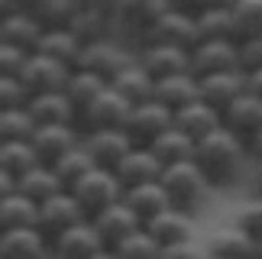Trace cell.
Listing matches in <instances>:
<instances>
[{"label": "cell", "instance_id": "obj_1", "mask_svg": "<svg viewBox=\"0 0 262 259\" xmlns=\"http://www.w3.org/2000/svg\"><path fill=\"white\" fill-rule=\"evenodd\" d=\"M194 162L214 188H230L233 182H239V175H243V168L249 162V153L243 139L220 126L198 143Z\"/></svg>", "mask_w": 262, "mask_h": 259}, {"label": "cell", "instance_id": "obj_2", "mask_svg": "<svg viewBox=\"0 0 262 259\" xmlns=\"http://www.w3.org/2000/svg\"><path fill=\"white\" fill-rule=\"evenodd\" d=\"M162 188L168 195V204L181 214L194 217L201 207L207 204L214 185L207 182V175L198 168V162H181V165H168L162 172Z\"/></svg>", "mask_w": 262, "mask_h": 259}, {"label": "cell", "instance_id": "obj_3", "mask_svg": "<svg viewBox=\"0 0 262 259\" xmlns=\"http://www.w3.org/2000/svg\"><path fill=\"white\" fill-rule=\"evenodd\" d=\"M123 185L110 168H91V172L72 188V198L78 201V207L84 211L88 221H94L97 214H104L107 207H114L123 201Z\"/></svg>", "mask_w": 262, "mask_h": 259}, {"label": "cell", "instance_id": "obj_4", "mask_svg": "<svg viewBox=\"0 0 262 259\" xmlns=\"http://www.w3.org/2000/svg\"><path fill=\"white\" fill-rule=\"evenodd\" d=\"M172 126H175V114L168 111V107H162L159 101H149V104L133 107L123 133L129 136V143L136 149H152Z\"/></svg>", "mask_w": 262, "mask_h": 259}, {"label": "cell", "instance_id": "obj_5", "mask_svg": "<svg viewBox=\"0 0 262 259\" xmlns=\"http://www.w3.org/2000/svg\"><path fill=\"white\" fill-rule=\"evenodd\" d=\"M168 10H172V0H123L114 26L123 29L129 39H136V42L143 46Z\"/></svg>", "mask_w": 262, "mask_h": 259}, {"label": "cell", "instance_id": "obj_6", "mask_svg": "<svg viewBox=\"0 0 262 259\" xmlns=\"http://www.w3.org/2000/svg\"><path fill=\"white\" fill-rule=\"evenodd\" d=\"M88 217L84 211L78 207V201L72 198V191H62L58 198H52V201L39 204V214H36V230L46 236L49 243H55L62 233H68L72 227L84 224Z\"/></svg>", "mask_w": 262, "mask_h": 259}, {"label": "cell", "instance_id": "obj_7", "mask_svg": "<svg viewBox=\"0 0 262 259\" xmlns=\"http://www.w3.org/2000/svg\"><path fill=\"white\" fill-rule=\"evenodd\" d=\"M136 62L149 78H156V81L191 72V52L175 49V46H162V42H143L136 49Z\"/></svg>", "mask_w": 262, "mask_h": 259}, {"label": "cell", "instance_id": "obj_8", "mask_svg": "<svg viewBox=\"0 0 262 259\" xmlns=\"http://www.w3.org/2000/svg\"><path fill=\"white\" fill-rule=\"evenodd\" d=\"M129 114H133V107H129L114 88H107V91L81 114L78 126H81V133H97V130H126Z\"/></svg>", "mask_w": 262, "mask_h": 259}, {"label": "cell", "instance_id": "obj_9", "mask_svg": "<svg viewBox=\"0 0 262 259\" xmlns=\"http://www.w3.org/2000/svg\"><path fill=\"white\" fill-rule=\"evenodd\" d=\"M68 78H72V68H65L62 62H55V58H46V55L33 52L26 58V68H23V75H19V81H23V88L29 91V97H36V94L65 91Z\"/></svg>", "mask_w": 262, "mask_h": 259}, {"label": "cell", "instance_id": "obj_10", "mask_svg": "<svg viewBox=\"0 0 262 259\" xmlns=\"http://www.w3.org/2000/svg\"><path fill=\"white\" fill-rule=\"evenodd\" d=\"M224 72H239V42H198L191 49L194 78H210Z\"/></svg>", "mask_w": 262, "mask_h": 259}, {"label": "cell", "instance_id": "obj_11", "mask_svg": "<svg viewBox=\"0 0 262 259\" xmlns=\"http://www.w3.org/2000/svg\"><path fill=\"white\" fill-rule=\"evenodd\" d=\"M129 65H136V52H129V49L120 46L117 39H104V42L84 49V62H81V68L100 75L107 84L114 81L117 75H123Z\"/></svg>", "mask_w": 262, "mask_h": 259}, {"label": "cell", "instance_id": "obj_12", "mask_svg": "<svg viewBox=\"0 0 262 259\" xmlns=\"http://www.w3.org/2000/svg\"><path fill=\"white\" fill-rule=\"evenodd\" d=\"M207 253L214 259H262L259 253V240H253L249 233H243L236 224H224V227H214L207 233Z\"/></svg>", "mask_w": 262, "mask_h": 259}, {"label": "cell", "instance_id": "obj_13", "mask_svg": "<svg viewBox=\"0 0 262 259\" xmlns=\"http://www.w3.org/2000/svg\"><path fill=\"white\" fill-rule=\"evenodd\" d=\"M26 111H29V117H33L36 126H78V107L72 104V97H68L65 91L29 97Z\"/></svg>", "mask_w": 262, "mask_h": 259}, {"label": "cell", "instance_id": "obj_14", "mask_svg": "<svg viewBox=\"0 0 262 259\" xmlns=\"http://www.w3.org/2000/svg\"><path fill=\"white\" fill-rule=\"evenodd\" d=\"M81 146L88 149V156L94 159L97 168H110V172H114V168L129 156V149H133V143H129V136L123 133V130H97V133H84Z\"/></svg>", "mask_w": 262, "mask_h": 259}, {"label": "cell", "instance_id": "obj_15", "mask_svg": "<svg viewBox=\"0 0 262 259\" xmlns=\"http://www.w3.org/2000/svg\"><path fill=\"white\" fill-rule=\"evenodd\" d=\"M84 133L78 126H36L33 133V149L42 165H55L62 156L81 146Z\"/></svg>", "mask_w": 262, "mask_h": 259}, {"label": "cell", "instance_id": "obj_16", "mask_svg": "<svg viewBox=\"0 0 262 259\" xmlns=\"http://www.w3.org/2000/svg\"><path fill=\"white\" fill-rule=\"evenodd\" d=\"M162 162L156 159L152 149H129V156L114 168V175L120 178V185H123V191L129 188H139V185H152V182H162Z\"/></svg>", "mask_w": 262, "mask_h": 259}, {"label": "cell", "instance_id": "obj_17", "mask_svg": "<svg viewBox=\"0 0 262 259\" xmlns=\"http://www.w3.org/2000/svg\"><path fill=\"white\" fill-rule=\"evenodd\" d=\"M146 42H162V46H175V49H185V52H191V49L201 42V36H198V19L172 7L162 19H159V26L152 29V36H149Z\"/></svg>", "mask_w": 262, "mask_h": 259}, {"label": "cell", "instance_id": "obj_18", "mask_svg": "<svg viewBox=\"0 0 262 259\" xmlns=\"http://www.w3.org/2000/svg\"><path fill=\"white\" fill-rule=\"evenodd\" d=\"M220 123H224V130H230L233 136H239L243 143H249V139L262 130V101L253 97L249 91L239 94L236 101L220 114Z\"/></svg>", "mask_w": 262, "mask_h": 259}, {"label": "cell", "instance_id": "obj_19", "mask_svg": "<svg viewBox=\"0 0 262 259\" xmlns=\"http://www.w3.org/2000/svg\"><path fill=\"white\" fill-rule=\"evenodd\" d=\"M239 94H246V75L243 72H224V75L198 78V97L204 104H210L217 114H224Z\"/></svg>", "mask_w": 262, "mask_h": 259}, {"label": "cell", "instance_id": "obj_20", "mask_svg": "<svg viewBox=\"0 0 262 259\" xmlns=\"http://www.w3.org/2000/svg\"><path fill=\"white\" fill-rule=\"evenodd\" d=\"M91 224L97 227V233H100V240H104L107 250H117L126 236H133L136 230H143V221H139L123 201L114 204V207H107L104 214H97Z\"/></svg>", "mask_w": 262, "mask_h": 259}, {"label": "cell", "instance_id": "obj_21", "mask_svg": "<svg viewBox=\"0 0 262 259\" xmlns=\"http://www.w3.org/2000/svg\"><path fill=\"white\" fill-rule=\"evenodd\" d=\"M100 250H107V246H104L97 227L91 221L72 227L68 233H62L52 243V256H58V259H94Z\"/></svg>", "mask_w": 262, "mask_h": 259}, {"label": "cell", "instance_id": "obj_22", "mask_svg": "<svg viewBox=\"0 0 262 259\" xmlns=\"http://www.w3.org/2000/svg\"><path fill=\"white\" fill-rule=\"evenodd\" d=\"M42 36H46V29L39 26V19L29 13V10H23V13H16V16L0 19V42L13 46V49H19V52H26V55H33L36 49H39Z\"/></svg>", "mask_w": 262, "mask_h": 259}, {"label": "cell", "instance_id": "obj_23", "mask_svg": "<svg viewBox=\"0 0 262 259\" xmlns=\"http://www.w3.org/2000/svg\"><path fill=\"white\" fill-rule=\"evenodd\" d=\"M146 230L152 233V240L162 246H181V243H191V240H198V230H194V217L191 214H181V211H165L162 217H156L152 224H146Z\"/></svg>", "mask_w": 262, "mask_h": 259}, {"label": "cell", "instance_id": "obj_24", "mask_svg": "<svg viewBox=\"0 0 262 259\" xmlns=\"http://www.w3.org/2000/svg\"><path fill=\"white\" fill-rule=\"evenodd\" d=\"M0 259H52V243L36 227L0 233Z\"/></svg>", "mask_w": 262, "mask_h": 259}, {"label": "cell", "instance_id": "obj_25", "mask_svg": "<svg viewBox=\"0 0 262 259\" xmlns=\"http://www.w3.org/2000/svg\"><path fill=\"white\" fill-rule=\"evenodd\" d=\"M123 204L139 217V221H143V227H146V224H152L156 217H162L165 211H172V204H168V195H165L162 182L129 188V191L123 195Z\"/></svg>", "mask_w": 262, "mask_h": 259}, {"label": "cell", "instance_id": "obj_26", "mask_svg": "<svg viewBox=\"0 0 262 259\" xmlns=\"http://www.w3.org/2000/svg\"><path fill=\"white\" fill-rule=\"evenodd\" d=\"M16 191L23 198H29L33 204H46V201H52V198L62 195L65 185H62V178H58V172L52 165L39 162L36 168H29L23 178H16Z\"/></svg>", "mask_w": 262, "mask_h": 259}, {"label": "cell", "instance_id": "obj_27", "mask_svg": "<svg viewBox=\"0 0 262 259\" xmlns=\"http://www.w3.org/2000/svg\"><path fill=\"white\" fill-rule=\"evenodd\" d=\"M224 123H220V114L214 111L210 104H204L198 97L194 104H188L185 111H178L175 114V130H181L185 136H191L194 143H201L204 136H210L214 130H220Z\"/></svg>", "mask_w": 262, "mask_h": 259}, {"label": "cell", "instance_id": "obj_28", "mask_svg": "<svg viewBox=\"0 0 262 259\" xmlns=\"http://www.w3.org/2000/svg\"><path fill=\"white\" fill-rule=\"evenodd\" d=\"M36 52L46 55V58L62 62L65 68H72V72H75V68H81V62H84V46L75 39L72 29H52V33H46Z\"/></svg>", "mask_w": 262, "mask_h": 259}, {"label": "cell", "instance_id": "obj_29", "mask_svg": "<svg viewBox=\"0 0 262 259\" xmlns=\"http://www.w3.org/2000/svg\"><path fill=\"white\" fill-rule=\"evenodd\" d=\"M156 101L168 107L172 114L185 111L188 104L198 101V78L185 72V75H172V78H162V81H156Z\"/></svg>", "mask_w": 262, "mask_h": 259}, {"label": "cell", "instance_id": "obj_30", "mask_svg": "<svg viewBox=\"0 0 262 259\" xmlns=\"http://www.w3.org/2000/svg\"><path fill=\"white\" fill-rule=\"evenodd\" d=\"M110 88L123 97V101L129 107H139V104H149V101H156V78H149L143 68L136 65H129L123 75H117L114 81H110Z\"/></svg>", "mask_w": 262, "mask_h": 259}, {"label": "cell", "instance_id": "obj_31", "mask_svg": "<svg viewBox=\"0 0 262 259\" xmlns=\"http://www.w3.org/2000/svg\"><path fill=\"white\" fill-rule=\"evenodd\" d=\"M39 204H33L29 198L13 191L10 198L0 201V233H13V230H33L36 227Z\"/></svg>", "mask_w": 262, "mask_h": 259}, {"label": "cell", "instance_id": "obj_32", "mask_svg": "<svg viewBox=\"0 0 262 259\" xmlns=\"http://www.w3.org/2000/svg\"><path fill=\"white\" fill-rule=\"evenodd\" d=\"M107 88H110V84H107L100 75L88 72V68H75L72 78H68V84H65V94L72 97V104L78 107V120H81V114L107 91Z\"/></svg>", "mask_w": 262, "mask_h": 259}, {"label": "cell", "instance_id": "obj_33", "mask_svg": "<svg viewBox=\"0 0 262 259\" xmlns=\"http://www.w3.org/2000/svg\"><path fill=\"white\" fill-rule=\"evenodd\" d=\"M29 13L39 19V26H42L46 33H52V29L72 26L75 16L81 13V7H78V0H33Z\"/></svg>", "mask_w": 262, "mask_h": 259}, {"label": "cell", "instance_id": "obj_34", "mask_svg": "<svg viewBox=\"0 0 262 259\" xmlns=\"http://www.w3.org/2000/svg\"><path fill=\"white\" fill-rule=\"evenodd\" d=\"M198 36H201V42H239V33H236L230 7L224 4L217 10L201 13L198 16Z\"/></svg>", "mask_w": 262, "mask_h": 259}, {"label": "cell", "instance_id": "obj_35", "mask_svg": "<svg viewBox=\"0 0 262 259\" xmlns=\"http://www.w3.org/2000/svg\"><path fill=\"white\" fill-rule=\"evenodd\" d=\"M194 149H198L194 139L185 136L181 130L172 126V130H168V133L152 146V153H156L159 162H162V168H168V165H181V162H194Z\"/></svg>", "mask_w": 262, "mask_h": 259}, {"label": "cell", "instance_id": "obj_36", "mask_svg": "<svg viewBox=\"0 0 262 259\" xmlns=\"http://www.w3.org/2000/svg\"><path fill=\"white\" fill-rule=\"evenodd\" d=\"M68 29L75 33V39H78L84 49H91V46L104 42V39H114V29H117V26L110 23V19H104V16H94V13H88V10H81Z\"/></svg>", "mask_w": 262, "mask_h": 259}, {"label": "cell", "instance_id": "obj_37", "mask_svg": "<svg viewBox=\"0 0 262 259\" xmlns=\"http://www.w3.org/2000/svg\"><path fill=\"white\" fill-rule=\"evenodd\" d=\"M39 165V156L33 149V139L29 143H4L0 146V168L13 178H23L29 168Z\"/></svg>", "mask_w": 262, "mask_h": 259}, {"label": "cell", "instance_id": "obj_38", "mask_svg": "<svg viewBox=\"0 0 262 259\" xmlns=\"http://www.w3.org/2000/svg\"><path fill=\"white\" fill-rule=\"evenodd\" d=\"M239 39L262 36V0H227Z\"/></svg>", "mask_w": 262, "mask_h": 259}, {"label": "cell", "instance_id": "obj_39", "mask_svg": "<svg viewBox=\"0 0 262 259\" xmlns=\"http://www.w3.org/2000/svg\"><path fill=\"white\" fill-rule=\"evenodd\" d=\"M55 172H58V178H62V185H65V191H72V188L81 182V178L91 172V168H97L94 165V159L88 156V149L84 146H78V149H72L68 156H62L58 162L52 165Z\"/></svg>", "mask_w": 262, "mask_h": 259}, {"label": "cell", "instance_id": "obj_40", "mask_svg": "<svg viewBox=\"0 0 262 259\" xmlns=\"http://www.w3.org/2000/svg\"><path fill=\"white\" fill-rule=\"evenodd\" d=\"M33 133H36V123H33L26 107L0 114V146L4 143H29Z\"/></svg>", "mask_w": 262, "mask_h": 259}, {"label": "cell", "instance_id": "obj_41", "mask_svg": "<svg viewBox=\"0 0 262 259\" xmlns=\"http://www.w3.org/2000/svg\"><path fill=\"white\" fill-rule=\"evenodd\" d=\"M114 253L120 259H159V256H162V246H159L152 240V233L143 227V230H136L133 236H126V240L120 243Z\"/></svg>", "mask_w": 262, "mask_h": 259}, {"label": "cell", "instance_id": "obj_42", "mask_svg": "<svg viewBox=\"0 0 262 259\" xmlns=\"http://www.w3.org/2000/svg\"><path fill=\"white\" fill-rule=\"evenodd\" d=\"M233 224H236L243 233H249L253 240H262V198H259V195H253L249 201H243V204L236 207Z\"/></svg>", "mask_w": 262, "mask_h": 259}, {"label": "cell", "instance_id": "obj_43", "mask_svg": "<svg viewBox=\"0 0 262 259\" xmlns=\"http://www.w3.org/2000/svg\"><path fill=\"white\" fill-rule=\"evenodd\" d=\"M29 104V91L23 88L19 78H0V114L7 111H19Z\"/></svg>", "mask_w": 262, "mask_h": 259}, {"label": "cell", "instance_id": "obj_44", "mask_svg": "<svg viewBox=\"0 0 262 259\" xmlns=\"http://www.w3.org/2000/svg\"><path fill=\"white\" fill-rule=\"evenodd\" d=\"M239 72L243 75L262 72V36L239 39Z\"/></svg>", "mask_w": 262, "mask_h": 259}, {"label": "cell", "instance_id": "obj_45", "mask_svg": "<svg viewBox=\"0 0 262 259\" xmlns=\"http://www.w3.org/2000/svg\"><path fill=\"white\" fill-rule=\"evenodd\" d=\"M26 58H29L26 52L0 42V78H19L23 68H26Z\"/></svg>", "mask_w": 262, "mask_h": 259}, {"label": "cell", "instance_id": "obj_46", "mask_svg": "<svg viewBox=\"0 0 262 259\" xmlns=\"http://www.w3.org/2000/svg\"><path fill=\"white\" fill-rule=\"evenodd\" d=\"M207 256H210V253H207L204 243L191 240V243H181V246H165L159 259H207Z\"/></svg>", "mask_w": 262, "mask_h": 259}, {"label": "cell", "instance_id": "obj_47", "mask_svg": "<svg viewBox=\"0 0 262 259\" xmlns=\"http://www.w3.org/2000/svg\"><path fill=\"white\" fill-rule=\"evenodd\" d=\"M78 7L88 10V13H94V16H104L110 23H117V13H120V7H123V0H78Z\"/></svg>", "mask_w": 262, "mask_h": 259}, {"label": "cell", "instance_id": "obj_48", "mask_svg": "<svg viewBox=\"0 0 262 259\" xmlns=\"http://www.w3.org/2000/svg\"><path fill=\"white\" fill-rule=\"evenodd\" d=\"M227 0H172V7L181 10V13H188V16H201V13H207V10H217V7H224Z\"/></svg>", "mask_w": 262, "mask_h": 259}, {"label": "cell", "instance_id": "obj_49", "mask_svg": "<svg viewBox=\"0 0 262 259\" xmlns=\"http://www.w3.org/2000/svg\"><path fill=\"white\" fill-rule=\"evenodd\" d=\"M23 10H29L26 0H0V19L16 16V13H23Z\"/></svg>", "mask_w": 262, "mask_h": 259}, {"label": "cell", "instance_id": "obj_50", "mask_svg": "<svg viewBox=\"0 0 262 259\" xmlns=\"http://www.w3.org/2000/svg\"><path fill=\"white\" fill-rule=\"evenodd\" d=\"M246 153H249V162H262V130L246 143Z\"/></svg>", "mask_w": 262, "mask_h": 259}, {"label": "cell", "instance_id": "obj_51", "mask_svg": "<svg viewBox=\"0 0 262 259\" xmlns=\"http://www.w3.org/2000/svg\"><path fill=\"white\" fill-rule=\"evenodd\" d=\"M13 191H16V178L7 175L4 168H0V201H4V198H10Z\"/></svg>", "mask_w": 262, "mask_h": 259}, {"label": "cell", "instance_id": "obj_52", "mask_svg": "<svg viewBox=\"0 0 262 259\" xmlns=\"http://www.w3.org/2000/svg\"><path fill=\"white\" fill-rule=\"evenodd\" d=\"M246 91L253 94V97H259V101H262V72H253V75H246Z\"/></svg>", "mask_w": 262, "mask_h": 259}, {"label": "cell", "instance_id": "obj_53", "mask_svg": "<svg viewBox=\"0 0 262 259\" xmlns=\"http://www.w3.org/2000/svg\"><path fill=\"white\" fill-rule=\"evenodd\" d=\"M253 191L262 198V162H253Z\"/></svg>", "mask_w": 262, "mask_h": 259}, {"label": "cell", "instance_id": "obj_54", "mask_svg": "<svg viewBox=\"0 0 262 259\" xmlns=\"http://www.w3.org/2000/svg\"><path fill=\"white\" fill-rule=\"evenodd\" d=\"M94 259H120V256H117V253H114V250H100V253H97V256H94Z\"/></svg>", "mask_w": 262, "mask_h": 259}, {"label": "cell", "instance_id": "obj_55", "mask_svg": "<svg viewBox=\"0 0 262 259\" xmlns=\"http://www.w3.org/2000/svg\"><path fill=\"white\" fill-rule=\"evenodd\" d=\"M259 253H262V240H259Z\"/></svg>", "mask_w": 262, "mask_h": 259}, {"label": "cell", "instance_id": "obj_56", "mask_svg": "<svg viewBox=\"0 0 262 259\" xmlns=\"http://www.w3.org/2000/svg\"><path fill=\"white\" fill-rule=\"evenodd\" d=\"M26 4H29V7H33V0H26Z\"/></svg>", "mask_w": 262, "mask_h": 259}, {"label": "cell", "instance_id": "obj_57", "mask_svg": "<svg viewBox=\"0 0 262 259\" xmlns=\"http://www.w3.org/2000/svg\"><path fill=\"white\" fill-rule=\"evenodd\" d=\"M207 259H214V256H207Z\"/></svg>", "mask_w": 262, "mask_h": 259}, {"label": "cell", "instance_id": "obj_58", "mask_svg": "<svg viewBox=\"0 0 262 259\" xmlns=\"http://www.w3.org/2000/svg\"><path fill=\"white\" fill-rule=\"evenodd\" d=\"M52 259H58V256H52Z\"/></svg>", "mask_w": 262, "mask_h": 259}]
</instances>
